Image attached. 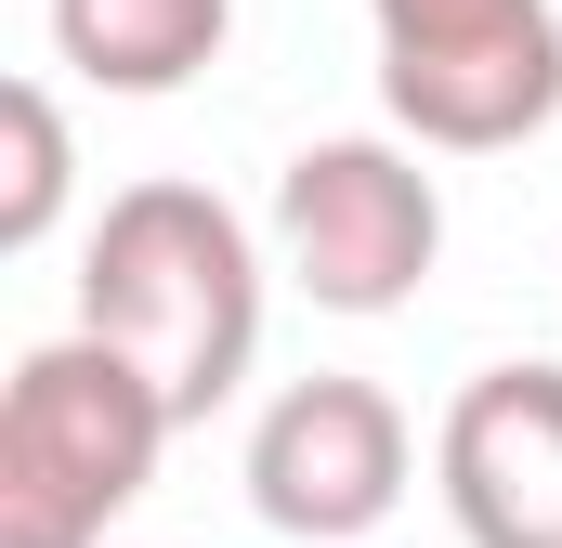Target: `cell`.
<instances>
[{
	"label": "cell",
	"mask_w": 562,
	"mask_h": 548,
	"mask_svg": "<svg viewBox=\"0 0 562 548\" xmlns=\"http://www.w3.org/2000/svg\"><path fill=\"white\" fill-rule=\"evenodd\" d=\"M79 340L132 353L170 418H210L262 353V236L210 183H119L79 249Z\"/></svg>",
	"instance_id": "cell-1"
},
{
	"label": "cell",
	"mask_w": 562,
	"mask_h": 548,
	"mask_svg": "<svg viewBox=\"0 0 562 548\" xmlns=\"http://www.w3.org/2000/svg\"><path fill=\"white\" fill-rule=\"evenodd\" d=\"M183 418L157 406L132 353L105 340H40L0 392V548H105L132 523Z\"/></svg>",
	"instance_id": "cell-2"
},
{
	"label": "cell",
	"mask_w": 562,
	"mask_h": 548,
	"mask_svg": "<svg viewBox=\"0 0 562 548\" xmlns=\"http://www.w3.org/2000/svg\"><path fill=\"white\" fill-rule=\"evenodd\" d=\"M380 105L431 157H497L562 118V0H367Z\"/></svg>",
	"instance_id": "cell-3"
},
{
	"label": "cell",
	"mask_w": 562,
	"mask_h": 548,
	"mask_svg": "<svg viewBox=\"0 0 562 548\" xmlns=\"http://www.w3.org/2000/svg\"><path fill=\"white\" fill-rule=\"evenodd\" d=\"M445 262V196L406 144L327 132L276 170V274L314 313H393Z\"/></svg>",
	"instance_id": "cell-4"
},
{
	"label": "cell",
	"mask_w": 562,
	"mask_h": 548,
	"mask_svg": "<svg viewBox=\"0 0 562 548\" xmlns=\"http://www.w3.org/2000/svg\"><path fill=\"white\" fill-rule=\"evenodd\" d=\"M249 510L301 548H340V536H380L406 510V406L380 379H288L262 431H249Z\"/></svg>",
	"instance_id": "cell-5"
},
{
	"label": "cell",
	"mask_w": 562,
	"mask_h": 548,
	"mask_svg": "<svg viewBox=\"0 0 562 548\" xmlns=\"http://www.w3.org/2000/svg\"><path fill=\"white\" fill-rule=\"evenodd\" d=\"M431 483L471 548H562V366H484L431 431Z\"/></svg>",
	"instance_id": "cell-6"
},
{
	"label": "cell",
	"mask_w": 562,
	"mask_h": 548,
	"mask_svg": "<svg viewBox=\"0 0 562 548\" xmlns=\"http://www.w3.org/2000/svg\"><path fill=\"white\" fill-rule=\"evenodd\" d=\"M236 0H53V53L92 92H183L196 66H223Z\"/></svg>",
	"instance_id": "cell-7"
},
{
	"label": "cell",
	"mask_w": 562,
	"mask_h": 548,
	"mask_svg": "<svg viewBox=\"0 0 562 548\" xmlns=\"http://www.w3.org/2000/svg\"><path fill=\"white\" fill-rule=\"evenodd\" d=\"M0 144H13V170H0V249H40L66 222V105L40 79H13L0 92Z\"/></svg>",
	"instance_id": "cell-8"
}]
</instances>
